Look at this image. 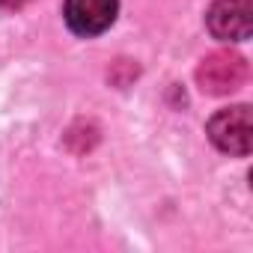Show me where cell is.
<instances>
[{"label":"cell","instance_id":"obj_4","mask_svg":"<svg viewBox=\"0 0 253 253\" xmlns=\"http://www.w3.org/2000/svg\"><path fill=\"white\" fill-rule=\"evenodd\" d=\"M119 0H66V24L78 36H98L116 21Z\"/></svg>","mask_w":253,"mask_h":253},{"label":"cell","instance_id":"obj_2","mask_svg":"<svg viewBox=\"0 0 253 253\" xmlns=\"http://www.w3.org/2000/svg\"><path fill=\"white\" fill-rule=\"evenodd\" d=\"M244 81H247V63L235 51H211L197 69V84L209 95L235 92Z\"/></svg>","mask_w":253,"mask_h":253},{"label":"cell","instance_id":"obj_3","mask_svg":"<svg viewBox=\"0 0 253 253\" xmlns=\"http://www.w3.org/2000/svg\"><path fill=\"white\" fill-rule=\"evenodd\" d=\"M206 21L214 39L244 42L253 30V0H214Z\"/></svg>","mask_w":253,"mask_h":253},{"label":"cell","instance_id":"obj_1","mask_svg":"<svg viewBox=\"0 0 253 253\" xmlns=\"http://www.w3.org/2000/svg\"><path fill=\"white\" fill-rule=\"evenodd\" d=\"M209 137L220 152L247 155L253 146V116L247 104L223 107L209 119Z\"/></svg>","mask_w":253,"mask_h":253},{"label":"cell","instance_id":"obj_5","mask_svg":"<svg viewBox=\"0 0 253 253\" xmlns=\"http://www.w3.org/2000/svg\"><path fill=\"white\" fill-rule=\"evenodd\" d=\"M24 3H30V0H0V9H6V12H15V9H21Z\"/></svg>","mask_w":253,"mask_h":253}]
</instances>
